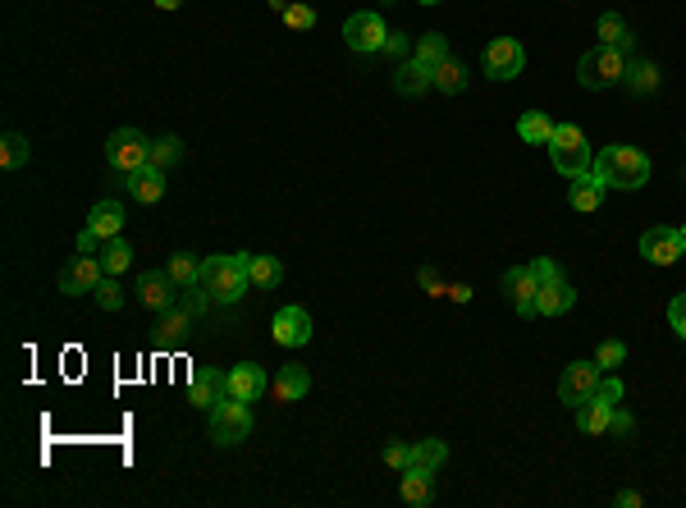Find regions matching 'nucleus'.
Segmentation results:
<instances>
[{"label": "nucleus", "mask_w": 686, "mask_h": 508, "mask_svg": "<svg viewBox=\"0 0 686 508\" xmlns=\"http://www.w3.org/2000/svg\"><path fill=\"white\" fill-rule=\"evenodd\" d=\"M590 170L604 188H622V193H636V188L650 184V156L641 147H604L590 161Z\"/></svg>", "instance_id": "nucleus-1"}, {"label": "nucleus", "mask_w": 686, "mask_h": 508, "mask_svg": "<svg viewBox=\"0 0 686 508\" xmlns=\"http://www.w3.org/2000/svg\"><path fill=\"white\" fill-rule=\"evenodd\" d=\"M197 284H202L206 293H211L215 303H238L247 293V257H238V252H215V257L202 261V275H197Z\"/></svg>", "instance_id": "nucleus-2"}, {"label": "nucleus", "mask_w": 686, "mask_h": 508, "mask_svg": "<svg viewBox=\"0 0 686 508\" xmlns=\"http://www.w3.org/2000/svg\"><path fill=\"white\" fill-rule=\"evenodd\" d=\"M622 78H627V51H618V46H595L577 60V83L586 92H604Z\"/></svg>", "instance_id": "nucleus-3"}, {"label": "nucleus", "mask_w": 686, "mask_h": 508, "mask_svg": "<svg viewBox=\"0 0 686 508\" xmlns=\"http://www.w3.org/2000/svg\"><path fill=\"white\" fill-rule=\"evenodd\" d=\"M549 161H554V170L563 174V179H577V174L590 170V142L586 133L577 129V124H558L554 138H549Z\"/></svg>", "instance_id": "nucleus-4"}, {"label": "nucleus", "mask_w": 686, "mask_h": 508, "mask_svg": "<svg viewBox=\"0 0 686 508\" xmlns=\"http://www.w3.org/2000/svg\"><path fill=\"white\" fill-rule=\"evenodd\" d=\"M106 161L119 174L142 170V165H151V138L142 129H115L106 138Z\"/></svg>", "instance_id": "nucleus-5"}, {"label": "nucleus", "mask_w": 686, "mask_h": 508, "mask_svg": "<svg viewBox=\"0 0 686 508\" xmlns=\"http://www.w3.org/2000/svg\"><path fill=\"white\" fill-rule=\"evenodd\" d=\"M247 435H252V412H247L243 399H220L211 408V440L225 444V449H234V444H243Z\"/></svg>", "instance_id": "nucleus-6"}, {"label": "nucleus", "mask_w": 686, "mask_h": 508, "mask_svg": "<svg viewBox=\"0 0 686 508\" xmlns=\"http://www.w3.org/2000/svg\"><path fill=\"white\" fill-rule=\"evenodd\" d=\"M385 37H389V28L376 10H357V14L343 19V42H348V51H357V55H380L385 51Z\"/></svg>", "instance_id": "nucleus-7"}, {"label": "nucleus", "mask_w": 686, "mask_h": 508, "mask_svg": "<svg viewBox=\"0 0 686 508\" xmlns=\"http://www.w3.org/2000/svg\"><path fill=\"white\" fill-rule=\"evenodd\" d=\"M526 65V46L517 42V37H494L490 46H485L481 55V69L485 78H494V83H508V78H517Z\"/></svg>", "instance_id": "nucleus-8"}, {"label": "nucleus", "mask_w": 686, "mask_h": 508, "mask_svg": "<svg viewBox=\"0 0 686 508\" xmlns=\"http://www.w3.org/2000/svg\"><path fill=\"white\" fill-rule=\"evenodd\" d=\"M641 257L650 266H677L686 257V234L682 229H668V225H654L641 234Z\"/></svg>", "instance_id": "nucleus-9"}, {"label": "nucleus", "mask_w": 686, "mask_h": 508, "mask_svg": "<svg viewBox=\"0 0 686 508\" xmlns=\"http://www.w3.org/2000/svg\"><path fill=\"white\" fill-rule=\"evenodd\" d=\"M604 371L595 367V362H572V367H563V376H558V403H568V408H577V403H586L590 394H595V385H600Z\"/></svg>", "instance_id": "nucleus-10"}, {"label": "nucleus", "mask_w": 686, "mask_h": 508, "mask_svg": "<svg viewBox=\"0 0 686 508\" xmlns=\"http://www.w3.org/2000/svg\"><path fill=\"white\" fill-rule=\"evenodd\" d=\"M101 280H106V266H101L92 252H83V257L69 261L65 271H60V293H65V298H74V293H92Z\"/></svg>", "instance_id": "nucleus-11"}, {"label": "nucleus", "mask_w": 686, "mask_h": 508, "mask_svg": "<svg viewBox=\"0 0 686 508\" xmlns=\"http://www.w3.org/2000/svg\"><path fill=\"white\" fill-rule=\"evenodd\" d=\"M270 339L279 348H302L311 339V316L302 307H279L275 321H270Z\"/></svg>", "instance_id": "nucleus-12"}, {"label": "nucleus", "mask_w": 686, "mask_h": 508, "mask_svg": "<svg viewBox=\"0 0 686 508\" xmlns=\"http://www.w3.org/2000/svg\"><path fill=\"white\" fill-rule=\"evenodd\" d=\"M504 293L513 298L517 316H536L540 284H536V275H531V266H508L504 271Z\"/></svg>", "instance_id": "nucleus-13"}, {"label": "nucleus", "mask_w": 686, "mask_h": 508, "mask_svg": "<svg viewBox=\"0 0 686 508\" xmlns=\"http://www.w3.org/2000/svg\"><path fill=\"white\" fill-rule=\"evenodd\" d=\"M220 399H229V371L197 367L193 385H188V403H193V408H215Z\"/></svg>", "instance_id": "nucleus-14"}, {"label": "nucleus", "mask_w": 686, "mask_h": 508, "mask_svg": "<svg viewBox=\"0 0 686 508\" xmlns=\"http://www.w3.org/2000/svg\"><path fill=\"white\" fill-rule=\"evenodd\" d=\"M270 390V376L261 362H238L229 371V399H243V403H257L261 394Z\"/></svg>", "instance_id": "nucleus-15"}, {"label": "nucleus", "mask_w": 686, "mask_h": 508, "mask_svg": "<svg viewBox=\"0 0 686 508\" xmlns=\"http://www.w3.org/2000/svg\"><path fill=\"white\" fill-rule=\"evenodd\" d=\"M83 229L92 238H101V243H106V238H119V229H124V206H119L115 197H101V202L87 211V225Z\"/></svg>", "instance_id": "nucleus-16"}, {"label": "nucleus", "mask_w": 686, "mask_h": 508, "mask_svg": "<svg viewBox=\"0 0 686 508\" xmlns=\"http://www.w3.org/2000/svg\"><path fill=\"white\" fill-rule=\"evenodd\" d=\"M174 289H179V284H174L165 271L138 275V303L151 307V312H165V307H174Z\"/></svg>", "instance_id": "nucleus-17"}, {"label": "nucleus", "mask_w": 686, "mask_h": 508, "mask_svg": "<svg viewBox=\"0 0 686 508\" xmlns=\"http://www.w3.org/2000/svg\"><path fill=\"white\" fill-rule=\"evenodd\" d=\"M124 188H129V193L138 197L142 206H156L165 197V170H156V165H142V170L124 174Z\"/></svg>", "instance_id": "nucleus-18"}, {"label": "nucleus", "mask_w": 686, "mask_h": 508, "mask_svg": "<svg viewBox=\"0 0 686 508\" xmlns=\"http://www.w3.org/2000/svg\"><path fill=\"white\" fill-rule=\"evenodd\" d=\"M613 408H618V403L600 399V394H590L586 403H577V426H581V431H586V435H609Z\"/></svg>", "instance_id": "nucleus-19"}, {"label": "nucleus", "mask_w": 686, "mask_h": 508, "mask_svg": "<svg viewBox=\"0 0 686 508\" xmlns=\"http://www.w3.org/2000/svg\"><path fill=\"white\" fill-rule=\"evenodd\" d=\"M275 399L279 403H298V399H307V390H311V371L307 367H298V362H289V367H279V376H275Z\"/></svg>", "instance_id": "nucleus-20"}, {"label": "nucleus", "mask_w": 686, "mask_h": 508, "mask_svg": "<svg viewBox=\"0 0 686 508\" xmlns=\"http://www.w3.org/2000/svg\"><path fill=\"white\" fill-rule=\"evenodd\" d=\"M572 307H577V289H572V284L558 275L554 284H545V289H540L536 316H563V312H572Z\"/></svg>", "instance_id": "nucleus-21"}, {"label": "nucleus", "mask_w": 686, "mask_h": 508, "mask_svg": "<svg viewBox=\"0 0 686 508\" xmlns=\"http://www.w3.org/2000/svg\"><path fill=\"white\" fill-rule=\"evenodd\" d=\"M604 193H609V188L595 179V170H586V174H577V179H572L568 202H572V211H600Z\"/></svg>", "instance_id": "nucleus-22"}, {"label": "nucleus", "mask_w": 686, "mask_h": 508, "mask_svg": "<svg viewBox=\"0 0 686 508\" xmlns=\"http://www.w3.org/2000/svg\"><path fill=\"white\" fill-rule=\"evenodd\" d=\"M398 495L408 499V504H430V499H435V472L412 463L408 472H403V481H398Z\"/></svg>", "instance_id": "nucleus-23"}, {"label": "nucleus", "mask_w": 686, "mask_h": 508, "mask_svg": "<svg viewBox=\"0 0 686 508\" xmlns=\"http://www.w3.org/2000/svg\"><path fill=\"white\" fill-rule=\"evenodd\" d=\"M193 321H197V316L188 312V307H165L161 321H156V344H161V348L179 344V339L188 335V325H193Z\"/></svg>", "instance_id": "nucleus-24"}, {"label": "nucleus", "mask_w": 686, "mask_h": 508, "mask_svg": "<svg viewBox=\"0 0 686 508\" xmlns=\"http://www.w3.org/2000/svg\"><path fill=\"white\" fill-rule=\"evenodd\" d=\"M554 119L545 115V110H526L522 119H517V138L531 142V147H549V138H554Z\"/></svg>", "instance_id": "nucleus-25"}, {"label": "nucleus", "mask_w": 686, "mask_h": 508, "mask_svg": "<svg viewBox=\"0 0 686 508\" xmlns=\"http://www.w3.org/2000/svg\"><path fill=\"white\" fill-rule=\"evenodd\" d=\"M430 87V69L417 65V60H403V65L394 69V92L398 97H421Z\"/></svg>", "instance_id": "nucleus-26"}, {"label": "nucleus", "mask_w": 686, "mask_h": 508, "mask_svg": "<svg viewBox=\"0 0 686 508\" xmlns=\"http://www.w3.org/2000/svg\"><path fill=\"white\" fill-rule=\"evenodd\" d=\"M247 280L257 284V289H275V284L284 280V261H279V257H266V252L247 257Z\"/></svg>", "instance_id": "nucleus-27"}, {"label": "nucleus", "mask_w": 686, "mask_h": 508, "mask_svg": "<svg viewBox=\"0 0 686 508\" xmlns=\"http://www.w3.org/2000/svg\"><path fill=\"white\" fill-rule=\"evenodd\" d=\"M595 33H600V46H618V51H632V28H627V19H618V14H600V23H595Z\"/></svg>", "instance_id": "nucleus-28"}, {"label": "nucleus", "mask_w": 686, "mask_h": 508, "mask_svg": "<svg viewBox=\"0 0 686 508\" xmlns=\"http://www.w3.org/2000/svg\"><path fill=\"white\" fill-rule=\"evenodd\" d=\"M412 60H417V65H426L430 74H435V69L449 60V37H444V33H426L417 42V55H412Z\"/></svg>", "instance_id": "nucleus-29"}, {"label": "nucleus", "mask_w": 686, "mask_h": 508, "mask_svg": "<svg viewBox=\"0 0 686 508\" xmlns=\"http://www.w3.org/2000/svg\"><path fill=\"white\" fill-rule=\"evenodd\" d=\"M622 83L632 87L636 97H650L654 87H659V65H650V60H627V78Z\"/></svg>", "instance_id": "nucleus-30"}, {"label": "nucleus", "mask_w": 686, "mask_h": 508, "mask_svg": "<svg viewBox=\"0 0 686 508\" xmlns=\"http://www.w3.org/2000/svg\"><path fill=\"white\" fill-rule=\"evenodd\" d=\"M165 275H170L179 289H193L197 275H202V261H197L193 252H174V257L165 261Z\"/></svg>", "instance_id": "nucleus-31"}, {"label": "nucleus", "mask_w": 686, "mask_h": 508, "mask_svg": "<svg viewBox=\"0 0 686 508\" xmlns=\"http://www.w3.org/2000/svg\"><path fill=\"white\" fill-rule=\"evenodd\" d=\"M28 156H33V142L23 138V133H5V138H0V165H5V170H23Z\"/></svg>", "instance_id": "nucleus-32"}, {"label": "nucleus", "mask_w": 686, "mask_h": 508, "mask_svg": "<svg viewBox=\"0 0 686 508\" xmlns=\"http://www.w3.org/2000/svg\"><path fill=\"white\" fill-rule=\"evenodd\" d=\"M430 87H440V92H449V97H458L462 87H467V69H462L458 60H453V55H449V60H444V65L435 69V74H430Z\"/></svg>", "instance_id": "nucleus-33"}, {"label": "nucleus", "mask_w": 686, "mask_h": 508, "mask_svg": "<svg viewBox=\"0 0 686 508\" xmlns=\"http://www.w3.org/2000/svg\"><path fill=\"white\" fill-rule=\"evenodd\" d=\"M101 266H106V275H119L133 266V248L124 243V238H106L101 243Z\"/></svg>", "instance_id": "nucleus-34"}, {"label": "nucleus", "mask_w": 686, "mask_h": 508, "mask_svg": "<svg viewBox=\"0 0 686 508\" xmlns=\"http://www.w3.org/2000/svg\"><path fill=\"white\" fill-rule=\"evenodd\" d=\"M444 458H449V444H444V440H417V444H412V463H417V467H430V472H435Z\"/></svg>", "instance_id": "nucleus-35"}, {"label": "nucleus", "mask_w": 686, "mask_h": 508, "mask_svg": "<svg viewBox=\"0 0 686 508\" xmlns=\"http://www.w3.org/2000/svg\"><path fill=\"white\" fill-rule=\"evenodd\" d=\"M183 161V142L174 138H156L151 142V165H156V170H170V165H179Z\"/></svg>", "instance_id": "nucleus-36"}, {"label": "nucleus", "mask_w": 686, "mask_h": 508, "mask_svg": "<svg viewBox=\"0 0 686 508\" xmlns=\"http://www.w3.org/2000/svg\"><path fill=\"white\" fill-rule=\"evenodd\" d=\"M627 362V344H618V339H604L600 348H595V367L600 371H613Z\"/></svg>", "instance_id": "nucleus-37"}, {"label": "nucleus", "mask_w": 686, "mask_h": 508, "mask_svg": "<svg viewBox=\"0 0 686 508\" xmlns=\"http://www.w3.org/2000/svg\"><path fill=\"white\" fill-rule=\"evenodd\" d=\"M92 293H97V303L106 307V312H119V307H124V289L115 284V275H106V280H101Z\"/></svg>", "instance_id": "nucleus-38"}, {"label": "nucleus", "mask_w": 686, "mask_h": 508, "mask_svg": "<svg viewBox=\"0 0 686 508\" xmlns=\"http://www.w3.org/2000/svg\"><path fill=\"white\" fill-rule=\"evenodd\" d=\"M284 23H289V28H298V33H307V28H316V10H311V5H302V0H293L289 10H284Z\"/></svg>", "instance_id": "nucleus-39"}, {"label": "nucleus", "mask_w": 686, "mask_h": 508, "mask_svg": "<svg viewBox=\"0 0 686 508\" xmlns=\"http://www.w3.org/2000/svg\"><path fill=\"white\" fill-rule=\"evenodd\" d=\"M385 463L394 467V472H408V467H412V444H389V449H385Z\"/></svg>", "instance_id": "nucleus-40"}, {"label": "nucleus", "mask_w": 686, "mask_h": 508, "mask_svg": "<svg viewBox=\"0 0 686 508\" xmlns=\"http://www.w3.org/2000/svg\"><path fill=\"white\" fill-rule=\"evenodd\" d=\"M668 325L677 330V339H686V293H677L673 303H668Z\"/></svg>", "instance_id": "nucleus-41"}, {"label": "nucleus", "mask_w": 686, "mask_h": 508, "mask_svg": "<svg viewBox=\"0 0 686 508\" xmlns=\"http://www.w3.org/2000/svg\"><path fill=\"white\" fill-rule=\"evenodd\" d=\"M531 275H536V284H540V289H545V284H554L563 271H558V266H554V261H549V257H536V261H531Z\"/></svg>", "instance_id": "nucleus-42"}, {"label": "nucleus", "mask_w": 686, "mask_h": 508, "mask_svg": "<svg viewBox=\"0 0 686 508\" xmlns=\"http://www.w3.org/2000/svg\"><path fill=\"white\" fill-rule=\"evenodd\" d=\"M417 280H421V289H426L430 298H449V284L440 280V271H430V266H426V271H421Z\"/></svg>", "instance_id": "nucleus-43"}, {"label": "nucleus", "mask_w": 686, "mask_h": 508, "mask_svg": "<svg viewBox=\"0 0 686 508\" xmlns=\"http://www.w3.org/2000/svg\"><path fill=\"white\" fill-rule=\"evenodd\" d=\"M380 55H389V60H408V33H398L394 28V33L385 37V51Z\"/></svg>", "instance_id": "nucleus-44"}, {"label": "nucleus", "mask_w": 686, "mask_h": 508, "mask_svg": "<svg viewBox=\"0 0 686 508\" xmlns=\"http://www.w3.org/2000/svg\"><path fill=\"white\" fill-rule=\"evenodd\" d=\"M609 431H613V435H632V431H636V422H632V417H627V412H618V408H613V422H609Z\"/></svg>", "instance_id": "nucleus-45"}, {"label": "nucleus", "mask_w": 686, "mask_h": 508, "mask_svg": "<svg viewBox=\"0 0 686 508\" xmlns=\"http://www.w3.org/2000/svg\"><path fill=\"white\" fill-rule=\"evenodd\" d=\"M449 298L453 303H472V284H449Z\"/></svg>", "instance_id": "nucleus-46"}, {"label": "nucleus", "mask_w": 686, "mask_h": 508, "mask_svg": "<svg viewBox=\"0 0 686 508\" xmlns=\"http://www.w3.org/2000/svg\"><path fill=\"white\" fill-rule=\"evenodd\" d=\"M101 248V238H92L87 229H78V252H97Z\"/></svg>", "instance_id": "nucleus-47"}, {"label": "nucleus", "mask_w": 686, "mask_h": 508, "mask_svg": "<svg viewBox=\"0 0 686 508\" xmlns=\"http://www.w3.org/2000/svg\"><path fill=\"white\" fill-rule=\"evenodd\" d=\"M618 504H622V508H641V504H645V499H641V495H636V490H622V495H618Z\"/></svg>", "instance_id": "nucleus-48"}, {"label": "nucleus", "mask_w": 686, "mask_h": 508, "mask_svg": "<svg viewBox=\"0 0 686 508\" xmlns=\"http://www.w3.org/2000/svg\"><path fill=\"white\" fill-rule=\"evenodd\" d=\"M156 5H161V10H179L183 0H156Z\"/></svg>", "instance_id": "nucleus-49"}, {"label": "nucleus", "mask_w": 686, "mask_h": 508, "mask_svg": "<svg viewBox=\"0 0 686 508\" xmlns=\"http://www.w3.org/2000/svg\"><path fill=\"white\" fill-rule=\"evenodd\" d=\"M417 5H444V0H417Z\"/></svg>", "instance_id": "nucleus-50"}, {"label": "nucleus", "mask_w": 686, "mask_h": 508, "mask_svg": "<svg viewBox=\"0 0 686 508\" xmlns=\"http://www.w3.org/2000/svg\"><path fill=\"white\" fill-rule=\"evenodd\" d=\"M682 234H686V229H682Z\"/></svg>", "instance_id": "nucleus-51"}]
</instances>
